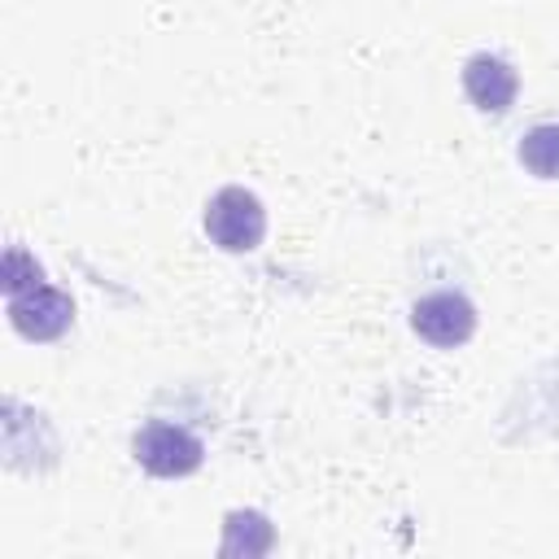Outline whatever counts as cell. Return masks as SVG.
<instances>
[{
	"mask_svg": "<svg viewBox=\"0 0 559 559\" xmlns=\"http://www.w3.org/2000/svg\"><path fill=\"white\" fill-rule=\"evenodd\" d=\"M205 236L227 253H249L266 236V210L249 188H218L205 205Z\"/></svg>",
	"mask_w": 559,
	"mask_h": 559,
	"instance_id": "1",
	"label": "cell"
},
{
	"mask_svg": "<svg viewBox=\"0 0 559 559\" xmlns=\"http://www.w3.org/2000/svg\"><path fill=\"white\" fill-rule=\"evenodd\" d=\"M131 450H135V463H140L144 472H153V476H188V472H197L201 459H205L201 441H197L188 428L166 424V419L144 424V428L135 432Z\"/></svg>",
	"mask_w": 559,
	"mask_h": 559,
	"instance_id": "2",
	"label": "cell"
},
{
	"mask_svg": "<svg viewBox=\"0 0 559 559\" xmlns=\"http://www.w3.org/2000/svg\"><path fill=\"white\" fill-rule=\"evenodd\" d=\"M9 319L26 341H57L74 319V301L61 288L35 284L9 297Z\"/></svg>",
	"mask_w": 559,
	"mask_h": 559,
	"instance_id": "3",
	"label": "cell"
},
{
	"mask_svg": "<svg viewBox=\"0 0 559 559\" xmlns=\"http://www.w3.org/2000/svg\"><path fill=\"white\" fill-rule=\"evenodd\" d=\"M411 328H415L424 341L450 349V345H463V341L472 336L476 310H472V301H467L463 293H428V297H419V301L411 306Z\"/></svg>",
	"mask_w": 559,
	"mask_h": 559,
	"instance_id": "4",
	"label": "cell"
},
{
	"mask_svg": "<svg viewBox=\"0 0 559 559\" xmlns=\"http://www.w3.org/2000/svg\"><path fill=\"white\" fill-rule=\"evenodd\" d=\"M515 70L502 61V57H489V52H476L467 57L463 66V92L467 100L480 109V114H507L511 100H515Z\"/></svg>",
	"mask_w": 559,
	"mask_h": 559,
	"instance_id": "5",
	"label": "cell"
},
{
	"mask_svg": "<svg viewBox=\"0 0 559 559\" xmlns=\"http://www.w3.org/2000/svg\"><path fill=\"white\" fill-rule=\"evenodd\" d=\"M520 162L537 179H559V122H537L520 135Z\"/></svg>",
	"mask_w": 559,
	"mask_h": 559,
	"instance_id": "6",
	"label": "cell"
},
{
	"mask_svg": "<svg viewBox=\"0 0 559 559\" xmlns=\"http://www.w3.org/2000/svg\"><path fill=\"white\" fill-rule=\"evenodd\" d=\"M35 284H39V266L22 249H9V258H4V288H9V297L22 293V288H35Z\"/></svg>",
	"mask_w": 559,
	"mask_h": 559,
	"instance_id": "7",
	"label": "cell"
}]
</instances>
